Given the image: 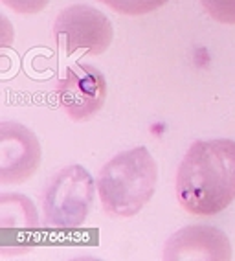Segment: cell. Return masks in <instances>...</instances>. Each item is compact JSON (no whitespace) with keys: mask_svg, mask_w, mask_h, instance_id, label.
I'll return each instance as SVG.
<instances>
[{"mask_svg":"<svg viewBox=\"0 0 235 261\" xmlns=\"http://www.w3.org/2000/svg\"><path fill=\"white\" fill-rule=\"evenodd\" d=\"M158 166L145 145L122 151L98 175V193L105 212L112 217H132L153 199Z\"/></svg>","mask_w":235,"mask_h":261,"instance_id":"7a4b0ae2","label":"cell"},{"mask_svg":"<svg viewBox=\"0 0 235 261\" xmlns=\"http://www.w3.org/2000/svg\"><path fill=\"white\" fill-rule=\"evenodd\" d=\"M43 159L37 136L17 121L0 123V184H22L33 177Z\"/></svg>","mask_w":235,"mask_h":261,"instance_id":"8992f818","label":"cell"},{"mask_svg":"<svg viewBox=\"0 0 235 261\" xmlns=\"http://www.w3.org/2000/svg\"><path fill=\"white\" fill-rule=\"evenodd\" d=\"M53 39L66 57L79 50L85 56H101L112 44L114 28L99 10L89 4H74L57 15Z\"/></svg>","mask_w":235,"mask_h":261,"instance_id":"277c9868","label":"cell"},{"mask_svg":"<svg viewBox=\"0 0 235 261\" xmlns=\"http://www.w3.org/2000/svg\"><path fill=\"white\" fill-rule=\"evenodd\" d=\"M105 6H108L112 11L127 17H141L151 11L160 10L169 0H99Z\"/></svg>","mask_w":235,"mask_h":261,"instance_id":"ba28073f","label":"cell"},{"mask_svg":"<svg viewBox=\"0 0 235 261\" xmlns=\"http://www.w3.org/2000/svg\"><path fill=\"white\" fill-rule=\"evenodd\" d=\"M57 98L66 116L86 121L103 109L107 99V80L96 66L75 63L57 81Z\"/></svg>","mask_w":235,"mask_h":261,"instance_id":"5b68a950","label":"cell"},{"mask_svg":"<svg viewBox=\"0 0 235 261\" xmlns=\"http://www.w3.org/2000/svg\"><path fill=\"white\" fill-rule=\"evenodd\" d=\"M177 199L188 214L217 215L235 201V142L197 140L177 171Z\"/></svg>","mask_w":235,"mask_h":261,"instance_id":"6da1fadb","label":"cell"},{"mask_svg":"<svg viewBox=\"0 0 235 261\" xmlns=\"http://www.w3.org/2000/svg\"><path fill=\"white\" fill-rule=\"evenodd\" d=\"M200 4L215 22L235 24V0H200Z\"/></svg>","mask_w":235,"mask_h":261,"instance_id":"9c48e42d","label":"cell"},{"mask_svg":"<svg viewBox=\"0 0 235 261\" xmlns=\"http://www.w3.org/2000/svg\"><path fill=\"white\" fill-rule=\"evenodd\" d=\"M162 257L165 261H228L231 259V245L222 230L191 224L171 236Z\"/></svg>","mask_w":235,"mask_h":261,"instance_id":"52a82bcc","label":"cell"},{"mask_svg":"<svg viewBox=\"0 0 235 261\" xmlns=\"http://www.w3.org/2000/svg\"><path fill=\"white\" fill-rule=\"evenodd\" d=\"M2 2L20 15H37L50 4V0H2Z\"/></svg>","mask_w":235,"mask_h":261,"instance_id":"30bf717a","label":"cell"},{"mask_svg":"<svg viewBox=\"0 0 235 261\" xmlns=\"http://www.w3.org/2000/svg\"><path fill=\"white\" fill-rule=\"evenodd\" d=\"M94 178L79 164H70L55 173L43 197L44 221L53 230L83 226L94 202Z\"/></svg>","mask_w":235,"mask_h":261,"instance_id":"3957f363","label":"cell"}]
</instances>
